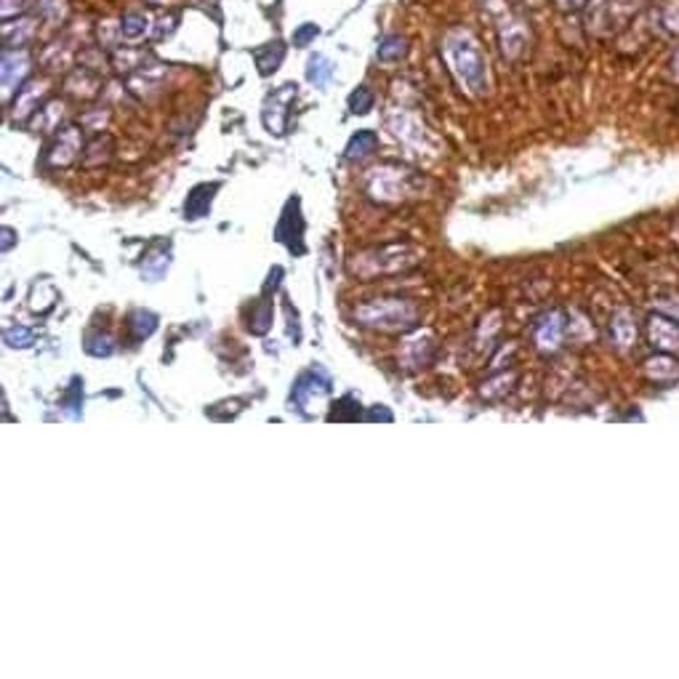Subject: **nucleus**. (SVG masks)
<instances>
[{
    "label": "nucleus",
    "instance_id": "f257e3e1",
    "mask_svg": "<svg viewBox=\"0 0 679 679\" xmlns=\"http://www.w3.org/2000/svg\"><path fill=\"white\" fill-rule=\"evenodd\" d=\"M443 56L451 67V72L456 75V80L469 91L483 96L491 86L488 80V59L483 54L480 40L464 29V27H453L445 32L443 37Z\"/></svg>",
    "mask_w": 679,
    "mask_h": 679
},
{
    "label": "nucleus",
    "instance_id": "f03ea898",
    "mask_svg": "<svg viewBox=\"0 0 679 679\" xmlns=\"http://www.w3.org/2000/svg\"><path fill=\"white\" fill-rule=\"evenodd\" d=\"M418 251L410 245H386L378 251H368L354 256L352 261V272L360 277H376V275H392V272H402L408 267H413L418 261Z\"/></svg>",
    "mask_w": 679,
    "mask_h": 679
},
{
    "label": "nucleus",
    "instance_id": "7ed1b4c3",
    "mask_svg": "<svg viewBox=\"0 0 679 679\" xmlns=\"http://www.w3.org/2000/svg\"><path fill=\"white\" fill-rule=\"evenodd\" d=\"M416 318H418L416 307L402 299H376V302L357 307V320H362L370 328H381V331L413 328Z\"/></svg>",
    "mask_w": 679,
    "mask_h": 679
},
{
    "label": "nucleus",
    "instance_id": "20e7f679",
    "mask_svg": "<svg viewBox=\"0 0 679 679\" xmlns=\"http://www.w3.org/2000/svg\"><path fill=\"white\" fill-rule=\"evenodd\" d=\"M368 192L376 200L394 203L410 192V170L394 169V166L373 169L368 173Z\"/></svg>",
    "mask_w": 679,
    "mask_h": 679
},
{
    "label": "nucleus",
    "instance_id": "39448f33",
    "mask_svg": "<svg viewBox=\"0 0 679 679\" xmlns=\"http://www.w3.org/2000/svg\"><path fill=\"white\" fill-rule=\"evenodd\" d=\"M299 94V86L296 83H286L280 86L277 91L269 94L267 104H264V126L269 128V134L275 137H283L286 134V126H288V107L291 102L296 99Z\"/></svg>",
    "mask_w": 679,
    "mask_h": 679
},
{
    "label": "nucleus",
    "instance_id": "423d86ee",
    "mask_svg": "<svg viewBox=\"0 0 679 679\" xmlns=\"http://www.w3.org/2000/svg\"><path fill=\"white\" fill-rule=\"evenodd\" d=\"M29 70H32V56L27 48H5L3 51V94H5V99H11L13 91L21 88Z\"/></svg>",
    "mask_w": 679,
    "mask_h": 679
},
{
    "label": "nucleus",
    "instance_id": "0eeeda50",
    "mask_svg": "<svg viewBox=\"0 0 679 679\" xmlns=\"http://www.w3.org/2000/svg\"><path fill=\"white\" fill-rule=\"evenodd\" d=\"M80 153H83V131L75 128V126H70V128H64V131L54 139V145L48 147L46 163H48L51 169H64V166L75 163V161L80 158Z\"/></svg>",
    "mask_w": 679,
    "mask_h": 679
},
{
    "label": "nucleus",
    "instance_id": "6e6552de",
    "mask_svg": "<svg viewBox=\"0 0 679 679\" xmlns=\"http://www.w3.org/2000/svg\"><path fill=\"white\" fill-rule=\"evenodd\" d=\"M592 5H594V16H589V24H610V27L613 24L621 27L637 11V0H597Z\"/></svg>",
    "mask_w": 679,
    "mask_h": 679
},
{
    "label": "nucleus",
    "instance_id": "1a4fd4ad",
    "mask_svg": "<svg viewBox=\"0 0 679 679\" xmlns=\"http://www.w3.org/2000/svg\"><path fill=\"white\" fill-rule=\"evenodd\" d=\"M48 94V83L46 80H29L27 86H21L13 96V120H27L29 115L37 112L40 99Z\"/></svg>",
    "mask_w": 679,
    "mask_h": 679
},
{
    "label": "nucleus",
    "instance_id": "9d476101",
    "mask_svg": "<svg viewBox=\"0 0 679 679\" xmlns=\"http://www.w3.org/2000/svg\"><path fill=\"white\" fill-rule=\"evenodd\" d=\"M527 24L522 19H514V16H507V21H501V32H499V40H501V51L507 59H519V54L525 51L527 46Z\"/></svg>",
    "mask_w": 679,
    "mask_h": 679
},
{
    "label": "nucleus",
    "instance_id": "9b49d317",
    "mask_svg": "<svg viewBox=\"0 0 679 679\" xmlns=\"http://www.w3.org/2000/svg\"><path fill=\"white\" fill-rule=\"evenodd\" d=\"M40 16H16L3 24V40L5 48H24L37 35Z\"/></svg>",
    "mask_w": 679,
    "mask_h": 679
},
{
    "label": "nucleus",
    "instance_id": "f8f14e48",
    "mask_svg": "<svg viewBox=\"0 0 679 679\" xmlns=\"http://www.w3.org/2000/svg\"><path fill=\"white\" fill-rule=\"evenodd\" d=\"M67 91L72 96H83V99H91L99 94V86H102V78L96 75V70H88V67H78L70 78H67Z\"/></svg>",
    "mask_w": 679,
    "mask_h": 679
},
{
    "label": "nucleus",
    "instance_id": "ddd939ff",
    "mask_svg": "<svg viewBox=\"0 0 679 679\" xmlns=\"http://www.w3.org/2000/svg\"><path fill=\"white\" fill-rule=\"evenodd\" d=\"M219 192V184H197L184 203V216L186 219H203L213 203V195Z\"/></svg>",
    "mask_w": 679,
    "mask_h": 679
},
{
    "label": "nucleus",
    "instance_id": "4468645a",
    "mask_svg": "<svg viewBox=\"0 0 679 679\" xmlns=\"http://www.w3.org/2000/svg\"><path fill=\"white\" fill-rule=\"evenodd\" d=\"M253 59H256V67H259V75H272L280 70L283 59H286V43L283 40H272L267 46H261L259 51H253Z\"/></svg>",
    "mask_w": 679,
    "mask_h": 679
},
{
    "label": "nucleus",
    "instance_id": "2eb2a0df",
    "mask_svg": "<svg viewBox=\"0 0 679 679\" xmlns=\"http://www.w3.org/2000/svg\"><path fill=\"white\" fill-rule=\"evenodd\" d=\"M376 150H378V134L370 131V128H362V131H357V134L349 139V145H346V158H349V161H365V158L373 155Z\"/></svg>",
    "mask_w": 679,
    "mask_h": 679
},
{
    "label": "nucleus",
    "instance_id": "dca6fc26",
    "mask_svg": "<svg viewBox=\"0 0 679 679\" xmlns=\"http://www.w3.org/2000/svg\"><path fill=\"white\" fill-rule=\"evenodd\" d=\"M120 29H123L126 40H139L153 29V24H150V16L145 11H128V13L120 16Z\"/></svg>",
    "mask_w": 679,
    "mask_h": 679
},
{
    "label": "nucleus",
    "instance_id": "f3484780",
    "mask_svg": "<svg viewBox=\"0 0 679 679\" xmlns=\"http://www.w3.org/2000/svg\"><path fill=\"white\" fill-rule=\"evenodd\" d=\"M376 56H378V62H384V64H394V62H400V59L408 56V40L400 37V35H386V37L378 43Z\"/></svg>",
    "mask_w": 679,
    "mask_h": 679
},
{
    "label": "nucleus",
    "instance_id": "a211bd4d",
    "mask_svg": "<svg viewBox=\"0 0 679 679\" xmlns=\"http://www.w3.org/2000/svg\"><path fill=\"white\" fill-rule=\"evenodd\" d=\"M331 78H334V62L326 59L323 54L310 56V62H307V80H310L315 88H323V86H328Z\"/></svg>",
    "mask_w": 679,
    "mask_h": 679
},
{
    "label": "nucleus",
    "instance_id": "6ab92c4d",
    "mask_svg": "<svg viewBox=\"0 0 679 679\" xmlns=\"http://www.w3.org/2000/svg\"><path fill=\"white\" fill-rule=\"evenodd\" d=\"M72 54L67 51V43H51L43 54H40V62L46 70H64L70 64Z\"/></svg>",
    "mask_w": 679,
    "mask_h": 679
},
{
    "label": "nucleus",
    "instance_id": "aec40b11",
    "mask_svg": "<svg viewBox=\"0 0 679 679\" xmlns=\"http://www.w3.org/2000/svg\"><path fill=\"white\" fill-rule=\"evenodd\" d=\"M62 115H64V107H62L59 102H51V104H46L43 110H37V112H35L32 126H35V128H40V131H54V128H56V123L62 120Z\"/></svg>",
    "mask_w": 679,
    "mask_h": 679
},
{
    "label": "nucleus",
    "instance_id": "412c9836",
    "mask_svg": "<svg viewBox=\"0 0 679 679\" xmlns=\"http://www.w3.org/2000/svg\"><path fill=\"white\" fill-rule=\"evenodd\" d=\"M376 104V94L368 86H360L357 91L349 94V110L352 115H368Z\"/></svg>",
    "mask_w": 679,
    "mask_h": 679
},
{
    "label": "nucleus",
    "instance_id": "4be33fe9",
    "mask_svg": "<svg viewBox=\"0 0 679 679\" xmlns=\"http://www.w3.org/2000/svg\"><path fill=\"white\" fill-rule=\"evenodd\" d=\"M559 334H562L559 318L551 315V318H546V320L538 326V344H541L543 349H554V346L559 344Z\"/></svg>",
    "mask_w": 679,
    "mask_h": 679
},
{
    "label": "nucleus",
    "instance_id": "5701e85b",
    "mask_svg": "<svg viewBox=\"0 0 679 679\" xmlns=\"http://www.w3.org/2000/svg\"><path fill=\"white\" fill-rule=\"evenodd\" d=\"M269 320H272V307H269V302H259V304L251 310V323H248V328H251L253 334H264V331L269 328Z\"/></svg>",
    "mask_w": 679,
    "mask_h": 679
},
{
    "label": "nucleus",
    "instance_id": "b1692460",
    "mask_svg": "<svg viewBox=\"0 0 679 679\" xmlns=\"http://www.w3.org/2000/svg\"><path fill=\"white\" fill-rule=\"evenodd\" d=\"M158 328V318L153 312H134L131 318V331L137 339H147Z\"/></svg>",
    "mask_w": 679,
    "mask_h": 679
},
{
    "label": "nucleus",
    "instance_id": "393cba45",
    "mask_svg": "<svg viewBox=\"0 0 679 679\" xmlns=\"http://www.w3.org/2000/svg\"><path fill=\"white\" fill-rule=\"evenodd\" d=\"M650 331H653V339H656V344H661V346H677L679 331L675 328V326H669L667 320H653Z\"/></svg>",
    "mask_w": 679,
    "mask_h": 679
},
{
    "label": "nucleus",
    "instance_id": "a878e982",
    "mask_svg": "<svg viewBox=\"0 0 679 679\" xmlns=\"http://www.w3.org/2000/svg\"><path fill=\"white\" fill-rule=\"evenodd\" d=\"M37 16L51 21V24H59L64 19V0H40L37 3Z\"/></svg>",
    "mask_w": 679,
    "mask_h": 679
},
{
    "label": "nucleus",
    "instance_id": "bb28decb",
    "mask_svg": "<svg viewBox=\"0 0 679 679\" xmlns=\"http://www.w3.org/2000/svg\"><path fill=\"white\" fill-rule=\"evenodd\" d=\"M320 35V27L315 21H304L294 29V46L296 48H307L310 43H315V37Z\"/></svg>",
    "mask_w": 679,
    "mask_h": 679
},
{
    "label": "nucleus",
    "instance_id": "cd10ccee",
    "mask_svg": "<svg viewBox=\"0 0 679 679\" xmlns=\"http://www.w3.org/2000/svg\"><path fill=\"white\" fill-rule=\"evenodd\" d=\"M176 24H178V13H170V16H163V19H158V24H153V40H163V37H169L170 32L176 29Z\"/></svg>",
    "mask_w": 679,
    "mask_h": 679
},
{
    "label": "nucleus",
    "instance_id": "c85d7f7f",
    "mask_svg": "<svg viewBox=\"0 0 679 679\" xmlns=\"http://www.w3.org/2000/svg\"><path fill=\"white\" fill-rule=\"evenodd\" d=\"M32 339H35L32 331H29V328H21V326L5 331V344H8V346H29Z\"/></svg>",
    "mask_w": 679,
    "mask_h": 679
},
{
    "label": "nucleus",
    "instance_id": "c756f323",
    "mask_svg": "<svg viewBox=\"0 0 679 679\" xmlns=\"http://www.w3.org/2000/svg\"><path fill=\"white\" fill-rule=\"evenodd\" d=\"M650 365V373L656 376V378H667V376H677V365L672 362V360H667V357H658V360H650L648 362Z\"/></svg>",
    "mask_w": 679,
    "mask_h": 679
},
{
    "label": "nucleus",
    "instance_id": "7c9ffc66",
    "mask_svg": "<svg viewBox=\"0 0 679 679\" xmlns=\"http://www.w3.org/2000/svg\"><path fill=\"white\" fill-rule=\"evenodd\" d=\"M613 331H616V339H618V344H629L632 341V336H634V326L632 323H626L624 318L618 320V323H613Z\"/></svg>",
    "mask_w": 679,
    "mask_h": 679
},
{
    "label": "nucleus",
    "instance_id": "2f4dec72",
    "mask_svg": "<svg viewBox=\"0 0 679 679\" xmlns=\"http://www.w3.org/2000/svg\"><path fill=\"white\" fill-rule=\"evenodd\" d=\"M27 0H3V19L8 21V19H13V13L19 16V13H24L27 11Z\"/></svg>",
    "mask_w": 679,
    "mask_h": 679
},
{
    "label": "nucleus",
    "instance_id": "473e14b6",
    "mask_svg": "<svg viewBox=\"0 0 679 679\" xmlns=\"http://www.w3.org/2000/svg\"><path fill=\"white\" fill-rule=\"evenodd\" d=\"M557 3V8H562V11H578V8H584L589 0H554Z\"/></svg>",
    "mask_w": 679,
    "mask_h": 679
},
{
    "label": "nucleus",
    "instance_id": "72a5a7b5",
    "mask_svg": "<svg viewBox=\"0 0 679 679\" xmlns=\"http://www.w3.org/2000/svg\"><path fill=\"white\" fill-rule=\"evenodd\" d=\"M672 70H675V75H677V80H679V51L675 54V59H672Z\"/></svg>",
    "mask_w": 679,
    "mask_h": 679
},
{
    "label": "nucleus",
    "instance_id": "f704fd0d",
    "mask_svg": "<svg viewBox=\"0 0 679 679\" xmlns=\"http://www.w3.org/2000/svg\"><path fill=\"white\" fill-rule=\"evenodd\" d=\"M153 3H158V5H166V3H170V0H153Z\"/></svg>",
    "mask_w": 679,
    "mask_h": 679
}]
</instances>
